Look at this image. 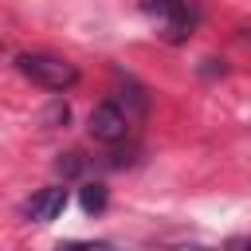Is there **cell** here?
Masks as SVG:
<instances>
[{
	"label": "cell",
	"mask_w": 251,
	"mask_h": 251,
	"mask_svg": "<svg viewBox=\"0 0 251 251\" xmlns=\"http://www.w3.org/2000/svg\"><path fill=\"white\" fill-rule=\"evenodd\" d=\"M141 8L169 31V39H184L192 27V12L184 8V0H141Z\"/></svg>",
	"instance_id": "2"
},
{
	"label": "cell",
	"mask_w": 251,
	"mask_h": 251,
	"mask_svg": "<svg viewBox=\"0 0 251 251\" xmlns=\"http://www.w3.org/2000/svg\"><path fill=\"white\" fill-rule=\"evenodd\" d=\"M126 114H122V106L118 102H98L94 110H90V137L94 141H106V145H114V141H122L126 137Z\"/></svg>",
	"instance_id": "3"
},
{
	"label": "cell",
	"mask_w": 251,
	"mask_h": 251,
	"mask_svg": "<svg viewBox=\"0 0 251 251\" xmlns=\"http://www.w3.org/2000/svg\"><path fill=\"white\" fill-rule=\"evenodd\" d=\"M63 208H67V188H63V184H51V188H39V192L24 204V216L35 220V224H51V220H59Z\"/></svg>",
	"instance_id": "4"
},
{
	"label": "cell",
	"mask_w": 251,
	"mask_h": 251,
	"mask_svg": "<svg viewBox=\"0 0 251 251\" xmlns=\"http://www.w3.org/2000/svg\"><path fill=\"white\" fill-rule=\"evenodd\" d=\"M16 67L24 78H31L43 90H71L78 82V67L63 55H47V51H24L16 55Z\"/></svg>",
	"instance_id": "1"
},
{
	"label": "cell",
	"mask_w": 251,
	"mask_h": 251,
	"mask_svg": "<svg viewBox=\"0 0 251 251\" xmlns=\"http://www.w3.org/2000/svg\"><path fill=\"white\" fill-rule=\"evenodd\" d=\"M82 212L86 216H98L102 208H106V184H82Z\"/></svg>",
	"instance_id": "5"
},
{
	"label": "cell",
	"mask_w": 251,
	"mask_h": 251,
	"mask_svg": "<svg viewBox=\"0 0 251 251\" xmlns=\"http://www.w3.org/2000/svg\"><path fill=\"white\" fill-rule=\"evenodd\" d=\"M231 251H251V239H235V243H231Z\"/></svg>",
	"instance_id": "6"
}]
</instances>
